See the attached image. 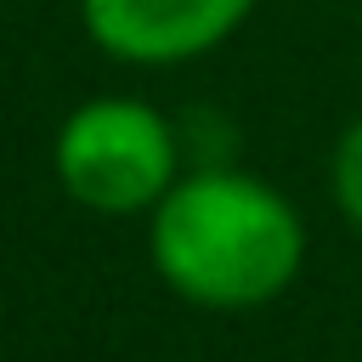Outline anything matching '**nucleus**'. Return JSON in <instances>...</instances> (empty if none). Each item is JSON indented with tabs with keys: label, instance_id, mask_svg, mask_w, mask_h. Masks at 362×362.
<instances>
[{
	"label": "nucleus",
	"instance_id": "nucleus-1",
	"mask_svg": "<svg viewBox=\"0 0 362 362\" xmlns=\"http://www.w3.org/2000/svg\"><path fill=\"white\" fill-rule=\"evenodd\" d=\"M147 255L187 305L255 311L300 277L305 221L272 181L232 164H204L153 204Z\"/></svg>",
	"mask_w": 362,
	"mask_h": 362
},
{
	"label": "nucleus",
	"instance_id": "nucleus-2",
	"mask_svg": "<svg viewBox=\"0 0 362 362\" xmlns=\"http://www.w3.org/2000/svg\"><path fill=\"white\" fill-rule=\"evenodd\" d=\"M51 175L90 215H153L181 181V130L141 96H90L57 124Z\"/></svg>",
	"mask_w": 362,
	"mask_h": 362
},
{
	"label": "nucleus",
	"instance_id": "nucleus-3",
	"mask_svg": "<svg viewBox=\"0 0 362 362\" xmlns=\"http://www.w3.org/2000/svg\"><path fill=\"white\" fill-rule=\"evenodd\" d=\"M260 0H79L85 40L130 68H175L226 45Z\"/></svg>",
	"mask_w": 362,
	"mask_h": 362
},
{
	"label": "nucleus",
	"instance_id": "nucleus-4",
	"mask_svg": "<svg viewBox=\"0 0 362 362\" xmlns=\"http://www.w3.org/2000/svg\"><path fill=\"white\" fill-rule=\"evenodd\" d=\"M328 192H334L339 215L362 232V113L339 130V141L328 153Z\"/></svg>",
	"mask_w": 362,
	"mask_h": 362
}]
</instances>
